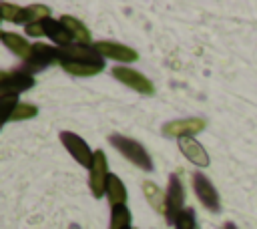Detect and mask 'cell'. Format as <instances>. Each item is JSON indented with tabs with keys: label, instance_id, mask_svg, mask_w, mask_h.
Returning a JSON list of instances; mask_svg holds the SVG:
<instances>
[{
	"label": "cell",
	"instance_id": "obj_1",
	"mask_svg": "<svg viewBox=\"0 0 257 229\" xmlns=\"http://www.w3.org/2000/svg\"><path fill=\"white\" fill-rule=\"evenodd\" d=\"M108 141H110V145H112L124 159H128L135 167H139V169H143V171H153V161H151L149 153L145 151V147H143L139 141H135V139H131V137H124V135H116V133L110 135Z\"/></svg>",
	"mask_w": 257,
	"mask_h": 229
},
{
	"label": "cell",
	"instance_id": "obj_2",
	"mask_svg": "<svg viewBox=\"0 0 257 229\" xmlns=\"http://www.w3.org/2000/svg\"><path fill=\"white\" fill-rule=\"evenodd\" d=\"M108 163H106V155L104 151H94V157H92V165L88 169V187H90V193L98 199L106 193V183H108Z\"/></svg>",
	"mask_w": 257,
	"mask_h": 229
},
{
	"label": "cell",
	"instance_id": "obj_3",
	"mask_svg": "<svg viewBox=\"0 0 257 229\" xmlns=\"http://www.w3.org/2000/svg\"><path fill=\"white\" fill-rule=\"evenodd\" d=\"M54 62H58V46H48V44L36 42V44H32L30 56L22 62V70L32 74V72L42 70Z\"/></svg>",
	"mask_w": 257,
	"mask_h": 229
},
{
	"label": "cell",
	"instance_id": "obj_4",
	"mask_svg": "<svg viewBox=\"0 0 257 229\" xmlns=\"http://www.w3.org/2000/svg\"><path fill=\"white\" fill-rule=\"evenodd\" d=\"M112 76H114L118 82H122V84H126L128 88H133L135 92H139V94H147V96L155 94V84H153L145 74H141V72L135 70V68H128V66H114V68H112Z\"/></svg>",
	"mask_w": 257,
	"mask_h": 229
},
{
	"label": "cell",
	"instance_id": "obj_5",
	"mask_svg": "<svg viewBox=\"0 0 257 229\" xmlns=\"http://www.w3.org/2000/svg\"><path fill=\"white\" fill-rule=\"evenodd\" d=\"M60 141H62L64 149L72 155V159H74L76 163H80L82 167L90 169L94 153L90 151V147L86 145V141L80 139V135H76V133H72V131H62V133H60Z\"/></svg>",
	"mask_w": 257,
	"mask_h": 229
},
{
	"label": "cell",
	"instance_id": "obj_6",
	"mask_svg": "<svg viewBox=\"0 0 257 229\" xmlns=\"http://www.w3.org/2000/svg\"><path fill=\"white\" fill-rule=\"evenodd\" d=\"M58 62H104V58L90 44H68L58 48Z\"/></svg>",
	"mask_w": 257,
	"mask_h": 229
},
{
	"label": "cell",
	"instance_id": "obj_7",
	"mask_svg": "<svg viewBox=\"0 0 257 229\" xmlns=\"http://www.w3.org/2000/svg\"><path fill=\"white\" fill-rule=\"evenodd\" d=\"M167 211H165V217H167V223H175V219L179 217V213L185 209L183 203H185V191H183V183L179 179L177 173H173L169 177V185H167Z\"/></svg>",
	"mask_w": 257,
	"mask_h": 229
},
{
	"label": "cell",
	"instance_id": "obj_8",
	"mask_svg": "<svg viewBox=\"0 0 257 229\" xmlns=\"http://www.w3.org/2000/svg\"><path fill=\"white\" fill-rule=\"evenodd\" d=\"M205 119L201 117H189V119H179V121H169L163 125V135L173 137V139H183V137H193L205 129Z\"/></svg>",
	"mask_w": 257,
	"mask_h": 229
},
{
	"label": "cell",
	"instance_id": "obj_9",
	"mask_svg": "<svg viewBox=\"0 0 257 229\" xmlns=\"http://www.w3.org/2000/svg\"><path fill=\"white\" fill-rule=\"evenodd\" d=\"M92 46L102 58H112V60H118V62H135L139 58V52L135 48H131L126 44H120V42L100 40V42H94Z\"/></svg>",
	"mask_w": 257,
	"mask_h": 229
},
{
	"label": "cell",
	"instance_id": "obj_10",
	"mask_svg": "<svg viewBox=\"0 0 257 229\" xmlns=\"http://www.w3.org/2000/svg\"><path fill=\"white\" fill-rule=\"evenodd\" d=\"M34 86V78L32 74L24 72L22 68L8 72V76L0 82V96H18L20 92L28 90Z\"/></svg>",
	"mask_w": 257,
	"mask_h": 229
},
{
	"label": "cell",
	"instance_id": "obj_11",
	"mask_svg": "<svg viewBox=\"0 0 257 229\" xmlns=\"http://www.w3.org/2000/svg\"><path fill=\"white\" fill-rule=\"evenodd\" d=\"M193 189H195V195L199 197V201L213 213L219 211V193L217 189L213 187V183L203 175V173H195L193 175Z\"/></svg>",
	"mask_w": 257,
	"mask_h": 229
},
{
	"label": "cell",
	"instance_id": "obj_12",
	"mask_svg": "<svg viewBox=\"0 0 257 229\" xmlns=\"http://www.w3.org/2000/svg\"><path fill=\"white\" fill-rule=\"evenodd\" d=\"M179 149L185 155V159L191 161L193 165H197V167H209V155H207L205 147L197 139H193V137L179 139Z\"/></svg>",
	"mask_w": 257,
	"mask_h": 229
},
{
	"label": "cell",
	"instance_id": "obj_13",
	"mask_svg": "<svg viewBox=\"0 0 257 229\" xmlns=\"http://www.w3.org/2000/svg\"><path fill=\"white\" fill-rule=\"evenodd\" d=\"M42 26H44V36H48L58 48H62V46H68V44H72L74 40H72V36H70V32L64 28V24L60 22V20H54V18H46V20H42Z\"/></svg>",
	"mask_w": 257,
	"mask_h": 229
},
{
	"label": "cell",
	"instance_id": "obj_14",
	"mask_svg": "<svg viewBox=\"0 0 257 229\" xmlns=\"http://www.w3.org/2000/svg\"><path fill=\"white\" fill-rule=\"evenodd\" d=\"M62 24H64V28L70 32V36H72V40L76 42V44H90V32H88V28L78 20V18H74V16H68V14H62L60 18H58Z\"/></svg>",
	"mask_w": 257,
	"mask_h": 229
},
{
	"label": "cell",
	"instance_id": "obj_15",
	"mask_svg": "<svg viewBox=\"0 0 257 229\" xmlns=\"http://www.w3.org/2000/svg\"><path fill=\"white\" fill-rule=\"evenodd\" d=\"M2 42L6 44V48H10L18 58L26 60L32 52V44L26 42V38H22L16 32H2Z\"/></svg>",
	"mask_w": 257,
	"mask_h": 229
},
{
	"label": "cell",
	"instance_id": "obj_16",
	"mask_svg": "<svg viewBox=\"0 0 257 229\" xmlns=\"http://www.w3.org/2000/svg\"><path fill=\"white\" fill-rule=\"evenodd\" d=\"M143 193H145V199L149 201V205L157 213L165 215V211H167V195L161 191V187H157L153 181H145L143 183Z\"/></svg>",
	"mask_w": 257,
	"mask_h": 229
},
{
	"label": "cell",
	"instance_id": "obj_17",
	"mask_svg": "<svg viewBox=\"0 0 257 229\" xmlns=\"http://www.w3.org/2000/svg\"><path fill=\"white\" fill-rule=\"evenodd\" d=\"M106 199L110 203V207H118V205H124L126 203V189H124V183L116 177V175H110L108 177V183H106Z\"/></svg>",
	"mask_w": 257,
	"mask_h": 229
},
{
	"label": "cell",
	"instance_id": "obj_18",
	"mask_svg": "<svg viewBox=\"0 0 257 229\" xmlns=\"http://www.w3.org/2000/svg\"><path fill=\"white\" fill-rule=\"evenodd\" d=\"M60 66L72 76H94L104 68V62H64Z\"/></svg>",
	"mask_w": 257,
	"mask_h": 229
},
{
	"label": "cell",
	"instance_id": "obj_19",
	"mask_svg": "<svg viewBox=\"0 0 257 229\" xmlns=\"http://www.w3.org/2000/svg\"><path fill=\"white\" fill-rule=\"evenodd\" d=\"M110 227L108 229H128L131 227V211L124 205L110 207Z\"/></svg>",
	"mask_w": 257,
	"mask_h": 229
},
{
	"label": "cell",
	"instance_id": "obj_20",
	"mask_svg": "<svg viewBox=\"0 0 257 229\" xmlns=\"http://www.w3.org/2000/svg\"><path fill=\"white\" fill-rule=\"evenodd\" d=\"M50 18V8L44 4H30L24 8V24H34Z\"/></svg>",
	"mask_w": 257,
	"mask_h": 229
},
{
	"label": "cell",
	"instance_id": "obj_21",
	"mask_svg": "<svg viewBox=\"0 0 257 229\" xmlns=\"http://www.w3.org/2000/svg\"><path fill=\"white\" fill-rule=\"evenodd\" d=\"M0 18L8 22H20L24 24V8L10 4V2H0Z\"/></svg>",
	"mask_w": 257,
	"mask_h": 229
},
{
	"label": "cell",
	"instance_id": "obj_22",
	"mask_svg": "<svg viewBox=\"0 0 257 229\" xmlns=\"http://www.w3.org/2000/svg\"><path fill=\"white\" fill-rule=\"evenodd\" d=\"M36 114H38V108H36L34 104H28V102H18V104H16V108H14V112H12V117H10V121L18 123V121L32 119V117H36Z\"/></svg>",
	"mask_w": 257,
	"mask_h": 229
},
{
	"label": "cell",
	"instance_id": "obj_23",
	"mask_svg": "<svg viewBox=\"0 0 257 229\" xmlns=\"http://www.w3.org/2000/svg\"><path fill=\"white\" fill-rule=\"evenodd\" d=\"M16 104H18V96H0V129L12 117Z\"/></svg>",
	"mask_w": 257,
	"mask_h": 229
},
{
	"label": "cell",
	"instance_id": "obj_24",
	"mask_svg": "<svg viewBox=\"0 0 257 229\" xmlns=\"http://www.w3.org/2000/svg\"><path fill=\"white\" fill-rule=\"evenodd\" d=\"M175 229H195V211L189 207L183 209L175 219Z\"/></svg>",
	"mask_w": 257,
	"mask_h": 229
},
{
	"label": "cell",
	"instance_id": "obj_25",
	"mask_svg": "<svg viewBox=\"0 0 257 229\" xmlns=\"http://www.w3.org/2000/svg\"><path fill=\"white\" fill-rule=\"evenodd\" d=\"M24 32H26L28 36H34V38H38V36H44V26H42V22L26 24V26H24Z\"/></svg>",
	"mask_w": 257,
	"mask_h": 229
},
{
	"label": "cell",
	"instance_id": "obj_26",
	"mask_svg": "<svg viewBox=\"0 0 257 229\" xmlns=\"http://www.w3.org/2000/svg\"><path fill=\"white\" fill-rule=\"evenodd\" d=\"M223 229H237V225H233V223H225Z\"/></svg>",
	"mask_w": 257,
	"mask_h": 229
},
{
	"label": "cell",
	"instance_id": "obj_27",
	"mask_svg": "<svg viewBox=\"0 0 257 229\" xmlns=\"http://www.w3.org/2000/svg\"><path fill=\"white\" fill-rule=\"evenodd\" d=\"M68 229H82V227H80V225H76V223H72V225H70Z\"/></svg>",
	"mask_w": 257,
	"mask_h": 229
},
{
	"label": "cell",
	"instance_id": "obj_28",
	"mask_svg": "<svg viewBox=\"0 0 257 229\" xmlns=\"http://www.w3.org/2000/svg\"><path fill=\"white\" fill-rule=\"evenodd\" d=\"M0 38H2V32H0Z\"/></svg>",
	"mask_w": 257,
	"mask_h": 229
},
{
	"label": "cell",
	"instance_id": "obj_29",
	"mask_svg": "<svg viewBox=\"0 0 257 229\" xmlns=\"http://www.w3.org/2000/svg\"><path fill=\"white\" fill-rule=\"evenodd\" d=\"M0 20H2V18H0Z\"/></svg>",
	"mask_w": 257,
	"mask_h": 229
},
{
	"label": "cell",
	"instance_id": "obj_30",
	"mask_svg": "<svg viewBox=\"0 0 257 229\" xmlns=\"http://www.w3.org/2000/svg\"><path fill=\"white\" fill-rule=\"evenodd\" d=\"M128 229H131V227H128Z\"/></svg>",
	"mask_w": 257,
	"mask_h": 229
}]
</instances>
